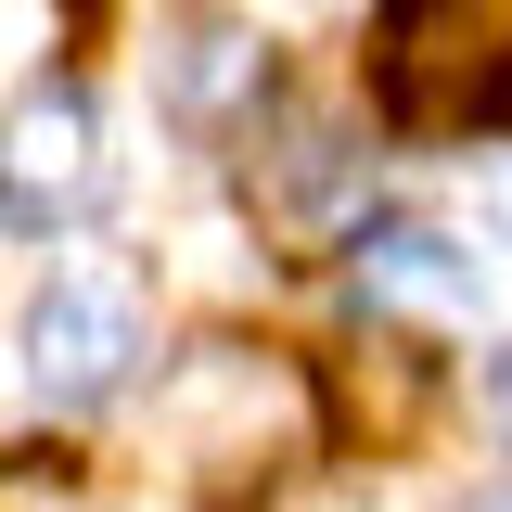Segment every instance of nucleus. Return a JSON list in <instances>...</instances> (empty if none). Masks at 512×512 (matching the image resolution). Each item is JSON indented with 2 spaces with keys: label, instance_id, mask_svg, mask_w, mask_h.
Instances as JSON below:
<instances>
[{
  "label": "nucleus",
  "instance_id": "obj_2",
  "mask_svg": "<svg viewBox=\"0 0 512 512\" xmlns=\"http://www.w3.org/2000/svg\"><path fill=\"white\" fill-rule=\"evenodd\" d=\"M384 103L410 128H474L512 103V0H384Z\"/></svg>",
  "mask_w": 512,
  "mask_h": 512
},
{
  "label": "nucleus",
  "instance_id": "obj_7",
  "mask_svg": "<svg viewBox=\"0 0 512 512\" xmlns=\"http://www.w3.org/2000/svg\"><path fill=\"white\" fill-rule=\"evenodd\" d=\"M487 218H500V231H512V167H487Z\"/></svg>",
  "mask_w": 512,
  "mask_h": 512
},
{
  "label": "nucleus",
  "instance_id": "obj_6",
  "mask_svg": "<svg viewBox=\"0 0 512 512\" xmlns=\"http://www.w3.org/2000/svg\"><path fill=\"white\" fill-rule=\"evenodd\" d=\"M256 90V52L231 26H180V52H167V116H218V103H244Z\"/></svg>",
  "mask_w": 512,
  "mask_h": 512
},
{
  "label": "nucleus",
  "instance_id": "obj_1",
  "mask_svg": "<svg viewBox=\"0 0 512 512\" xmlns=\"http://www.w3.org/2000/svg\"><path fill=\"white\" fill-rule=\"evenodd\" d=\"M154 423H167V448L205 487H256V474H282L308 448V384L282 372L269 346H205V359H180Z\"/></svg>",
  "mask_w": 512,
  "mask_h": 512
},
{
  "label": "nucleus",
  "instance_id": "obj_3",
  "mask_svg": "<svg viewBox=\"0 0 512 512\" xmlns=\"http://www.w3.org/2000/svg\"><path fill=\"white\" fill-rule=\"evenodd\" d=\"M90 205H103V116H90V90L39 77L0 116V218L13 231H77Z\"/></svg>",
  "mask_w": 512,
  "mask_h": 512
},
{
  "label": "nucleus",
  "instance_id": "obj_4",
  "mask_svg": "<svg viewBox=\"0 0 512 512\" xmlns=\"http://www.w3.org/2000/svg\"><path fill=\"white\" fill-rule=\"evenodd\" d=\"M128 359H141V295H128L116 269H64L52 295L26 308V372H39V397H64V410L116 397Z\"/></svg>",
  "mask_w": 512,
  "mask_h": 512
},
{
  "label": "nucleus",
  "instance_id": "obj_5",
  "mask_svg": "<svg viewBox=\"0 0 512 512\" xmlns=\"http://www.w3.org/2000/svg\"><path fill=\"white\" fill-rule=\"evenodd\" d=\"M474 282H487L474 244H448L436 218H384L372 244H359V295H372V308H436V320H461Z\"/></svg>",
  "mask_w": 512,
  "mask_h": 512
},
{
  "label": "nucleus",
  "instance_id": "obj_8",
  "mask_svg": "<svg viewBox=\"0 0 512 512\" xmlns=\"http://www.w3.org/2000/svg\"><path fill=\"white\" fill-rule=\"evenodd\" d=\"M500 423H512V372H500Z\"/></svg>",
  "mask_w": 512,
  "mask_h": 512
}]
</instances>
